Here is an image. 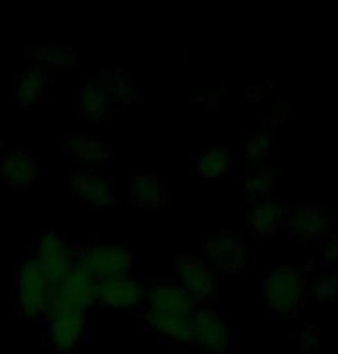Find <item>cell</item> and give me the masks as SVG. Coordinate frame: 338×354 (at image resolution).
Returning <instances> with one entry per match:
<instances>
[{
	"instance_id": "6da1fadb",
	"label": "cell",
	"mask_w": 338,
	"mask_h": 354,
	"mask_svg": "<svg viewBox=\"0 0 338 354\" xmlns=\"http://www.w3.org/2000/svg\"><path fill=\"white\" fill-rule=\"evenodd\" d=\"M196 313L198 304L178 283L161 281L157 286H147L143 317L152 331L171 338L178 345H191Z\"/></svg>"
},
{
	"instance_id": "7a4b0ae2",
	"label": "cell",
	"mask_w": 338,
	"mask_h": 354,
	"mask_svg": "<svg viewBox=\"0 0 338 354\" xmlns=\"http://www.w3.org/2000/svg\"><path fill=\"white\" fill-rule=\"evenodd\" d=\"M55 306V283L32 256L14 269V310L26 322H44Z\"/></svg>"
},
{
	"instance_id": "3957f363",
	"label": "cell",
	"mask_w": 338,
	"mask_h": 354,
	"mask_svg": "<svg viewBox=\"0 0 338 354\" xmlns=\"http://www.w3.org/2000/svg\"><path fill=\"white\" fill-rule=\"evenodd\" d=\"M306 297V279L297 267H270L263 279V306L276 313L294 315Z\"/></svg>"
},
{
	"instance_id": "277c9868",
	"label": "cell",
	"mask_w": 338,
	"mask_h": 354,
	"mask_svg": "<svg viewBox=\"0 0 338 354\" xmlns=\"http://www.w3.org/2000/svg\"><path fill=\"white\" fill-rule=\"evenodd\" d=\"M79 263L88 269V274L97 283H102L126 276L136 258L126 244L102 239V242H88L86 246H79Z\"/></svg>"
},
{
	"instance_id": "5b68a950",
	"label": "cell",
	"mask_w": 338,
	"mask_h": 354,
	"mask_svg": "<svg viewBox=\"0 0 338 354\" xmlns=\"http://www.w3.org/2000/svg\"><path fill=\"white\" fill-rule=\"evenodd\" d=\"M88 327V310L55 304L44 320L46 345L53 354H74L81 348Z\"/></svg>"
},
{
	"instance_id": "8992f818",
	"label": "cell",
	"mask_w": 338,
	"mask_h": 354,
	"mask_svg": "<svg viewBox=\"0 0 338 354\" xmlns=\"http://www.w3.org/2000/svg\"><path fill=\"white\" fill-rule=\"evenodd\" d=\"M32 258L41 265V269L51 276L58 286L69 269L79 263V246H76L67 235H60L55 230H46L37 239L32 249Z\"/></svg>"
},
{
	"instance_id": "52a82bcc",
	"label": "cell",
	"mask_w": 338,
	"mask_h": 354,
	"mask_svg": "<svg viewBox=\"0 0 338 354\" xmlns=\"http://www.w3.org/2000/svg\"><path fill=\"white\" fill-rule=\"evenodd\" d=\"M147 297V283L122 276V279L102 281L95 286V304L97 308H111V310H133L145 304Z\"/></svg>"
},
{
	"instance_id": "ba28073f",
	"label": "cell",
	"mask_w": 338,
	"mask_h": 354,
	"mask_svg": "<svg viewBox=\"0 0 338 354\" xmlns=\"http://www.w3.org/2000/svg\"><path fill=\"white\" fill-rule=\"evenodd\" d=\"M175 283L194 297L196 304H200L216 292V272L207 265V260L175 256Z\"/></svg>"
},
{
	"instance_id": "9c48e42d",
	"label": "cell",
	"mask_w": 338,
	"mask_h": 354,
	"mask_svg": "<svg viewBox=\"0 0 338 354\" xmlns=\"http://www.w3.org/2000/svg\"><path fill=\"white\" fill-rule=\"evenodd\" d=\"M69 196L81 207H111L115 205V187L97 171H79L69 180Z\"/></svg>"
},
{
	"instance_id": "30bf717a",
	"label": "cell",
	"mask_w": 338,
	"mask_h": 354,
	"mask_svg": "<svg viewBox=\"0 0 338 354\" xmlns=\"http://www.w3.org/2000/svg\"><path fill=\"white\" fill-rule=\"evenodd\" d=\"M205 256L214 272L237 274L246 265V244L235 232L223 230L205 239Z\"/></svg>"
},
{
	"instance_id": "8fae6325",
	"label": "cell",
	"mask_w": 338,
	"mask_h": 354,
	"mask_svg": "<svg viewBox=\"0 0 338 354\" xmlns=\"http://www.w3.org/2000/svg\"><path fill=\"white\" fill-rule=\"evenodd\" d=\"M232 329L223 320L221 313L214 308H198L194 322V343L207 354H225L230 352Z\"/></svg>"
},
{
	"instance_id": "7c38bea8",
	"label": "cell",
	"mask_w": 338,
	"mask_h": 354,
	"mask_svg": "<svg viewBox=\"0 0 338 354\" xmlns=\"http://www.w3.org/2000/svg\"><path fill=\"white\" fill-rule=\"evenodd\" d=\"M95 286L97 281L88 274V269L76 263L55 286V304L88 310L95 304Z\"/></svg>"
},
{
	"instance_id": "4fadbf2b",
	"label": "cell",
	"mask_w": 338,
	"mask_h": 354,
	"mask_svg": "<svg viewBox=\"0 0 338 354\" xmlns=\"http://www.w3.org/2000/svg\"><path fill=\"white\" fill-rule=\"evenodd\" d=\"M0 177L12 189H35L41 180V166L35 154L14 150L0 157Z\"/></svg>"
},
{
	"instance_id": "5bb4252c",
	"label": "cell",
	"mask_w": 338,
	"mask_h": 354,
	"mask_svg": "<svg viewBox=\"0 0 338 354\" xmlns=\"http://www.w3.org/2000/svg\"><path fill=\"white\" fill-rule=\"evenodd\" d=\"M292 237L299 242L325 239L332 230V216L322 207H292L288 209V225Z\"/></svg>"
},
{
	"instance_id": "9a60e30c",
	"label": "cell",
	"mask_w": 338,
	"mask_h": 354,
	"mask_svg": "<svg viewBox=\"0 0 338 354\" xmlns=\"http://www.w3.org/2000/svg\"><path fill=\"white\" fill-rule=\"evenodd\" d=\"M67 152L72 164L81 166L83 171H95V166H102L113 159V147L88 133H72L67 138Z\"/></svg>"
},
{
	"instance_id": "2e32d148",
	"label": "cell",
	"mask_w": 338,
	"mask_h": 354,
	"mask_svg": "<svg viewBox=\"0 0 338 354\" xmlns=\"http://www.w3.org/2000/svg\"><path fill=\"white\" fill-rule=\"evenodd\" d=\"M246 223L253 235H274L288 225V209L276 198L270 196L265 201L249 205L246 209Z\"/></svg>"
},
{
	"instance_id": "e0dca14e",
	"label": "cell",
	"mask_w": 338,
	"mask_h": 354,
	"mask_svg": "<svg viewBox=\"0 0 338 354\" xmlns=\"http://www.w3.org/2000/svg\"><path fill=\"white\" fill-rule=\"evenodd\" d=\"M76 104H79V109L83 115H86L88 122L100 124L113 113L115 97L111 95V90L104 86L102 81H97V83H86V86L79 90Z\"/></svg>"
},
{
	"instance_id": "ac0fdd59",
	"label": "cell",
	"mask_w": 338,
	"mask_h": 354,
	"mask_svg": "<svg viewBox=\"0 0 338 354\" xmlns=\"http://www.w3.org/2000/svg\"><path fill=\"white\" fill-rule=\"evenodd\" d=\"M48 92V76L41 67L32 65L24 69L17 81H14V90H12V97H14V104L21 106V109H30V106L39 104L41 99L46 97Z\"/></svg>"
},
{
	"instance_id": "d6986e66",
	"label": "cell",
	"mask_w": 338,
	"mask_h": 354,
	"mask_svg": "<svg viewBox=\"0 0 338 354\" xmlns=\"http://www.w3.org/2000/svg\"><path fill=\"white\" fill-rule=\"evenodd\" d=\"M232 168L230 154L221 147H207L191 159V175L203 182H216Z\"/></svg>"
},
{
	"instance_id": "ffe728a7",
	"label": "cell",
	"mask_w": 338,
	"mask_h": 354,
	"mask_svg": "<svg viewBox=\"0 0 338 354\" xmlns=\"http://www.w3.org/2000/svg\"><path fill=\"white\" fill-rule=\"evenodd\" d=\"M129 191H131L133 203L143 209L154 212L166 203V189H164V184H161L157 173L147 171V173L136 175L129 184Z\"/></svg>"
},
{
	"instance_id": "44dd1931",
	"label": "cell",
	"mask_w": 338,
	"mask_h": 354,
	"mask_svg": "<svg viewBox=\"0 0 338 354\" xmlns=\"http://www.w3.org/2000/svg\"><path fill=\"white\" fill-rule=\"evenodd\" d=\"M30 58L37 62V67L44 69V65L48 67H69V65H76L79 55L76 51H72L69 46L65 44H39V46H30L28 48Z\"/></svg>"
},
{
	"instance_id": "7402d4cb",
	"label": "cell",
	"mask_w": 338,
	"mask_h": 354,
	"mask_svg": "<svg viewBox=\"0 0 338 354\" xmlns=\"http://www.w3.org/2000/svg\"><path fill=\"white\" fill-rule=\"evenodd\" d=\"M274 189H276V173L270 171V168H263V171L253 173L249 180L244 182V194L249 198L251 205L274 196Z\"/></svg>"
},
{
	"instance_id": "603a6c76",
	"label": "cell",
	"mask_w": 338,
	"mask_h": 354,
	"mask_svg": "<svg viewBox=\"0 0 338 354\" xmlns=\"http://www.w3.org/2000/svg\"><path fill=\"white\" fill-rule=\"evenodd\" d=\"M338 295V274H327L313 283L306 286V297H311L315 301H332Z\"/></svg>"
},
{
	"instance_id": "cb8c5ba5",
	"label": "cell",
	"mask_w": 338,
	"mask_h": 354,
	"mask_svg": "<svg viewBox=\"0 0 338 354\" xmlns=\"http://www.w3.org/2000/svg\"><path fill=\"white\" fill-rule=\"evenodd\" d=\"M272 152V140L267 133H249L246 138V161L251 164H263Z\"/></svg>"
},
{
	"instance_id": "d4e9b609",
	"label": "cell",
	"mask_w": 338,
	"mask_h": 354,
	"mask_svg": "<svg viewBox=\"0 0 338 354\" xmlns=\"http://www.w3.org/2000/svg\"><path fill=\"white\" fill-rule=\"evenodd\" d=\"M320 258H322V263H338V237L327 235L322 239Z\"/></svg>"
},
{
	"instance_id": "484cf974",
	"label": "cell",
	"mask_w": 338,
	"mask_h": 354,
	"mask_svg": "<svg viewBox=\"0 0 338 354\" xmlns=\"http://www.w3.org/2000/svg\"><path fill=\"white\" fill-rule=\"evenodd\" d=\"M301 352H318V336L311 338H304V343H301Z\"/></svg>"
}]
</instances>
